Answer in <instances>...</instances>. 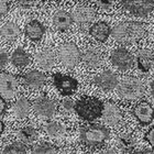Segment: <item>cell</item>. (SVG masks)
<instances>
[{
  "label": "cell",
  "mask_w": 154,
  "mask_h": 154,
  "mask_svg": "<svg viewBox=\"0 0 154 154\" xmlns=\"http://www.w3.org/2000/svg\"><path fill=\"white\" fill-rule=\"evenodd\" d=\"M111 63L119 71H129L134 64V57L132 53L125 48H118L113 50L110 55Z\"/></svg>",
  "instance_id": "cell-8"
},
{
  "label": "cell",
  "mask_w": 154,
  "mask_h": 154,
  "mask_svg": "<svg viewBox=\"0 0 154 154\" xmlns=\"http://www.w3.org/2000/svg\"><path fill=\"white\" fill-rule=\"evenodd\" d=\"M90 35L93 36L95 40L99 42H106L110 35H111V29L109 24L103 21L96 22L95 24L90 26L89 29Z\"/></svg>",
  "instance_id": "cell-16"
},
{
  "label": "cell",
  "mask_w": 154,
  "mask_h": 154,
  "mask_svg": "<svg viewBox=\"0 0 154 154\" xmlns=\"http://www.w3.org/2000/svg\"><path fill=\"white\" fill-rule=\"evenodd\" d=\"M65 125L58 121H51L45 125V131L51 138H61L65 133Z\"/></svg>",
  "instance_id": "cell-26"
},
{
  "label": "cell",
  "mask_w": 154,
  "mask_h": 154,
  "mask_svg": "<svg viewBox=\"0 0 154 154\" xmlns=\"http://www.w3.org/2000/svg\"><path fill=\"white\" fill-rule=\"evenodd\" d=\"M17 2L21 8L30 9V8L34 7L38 3V0H17Z\"/></svg>",
  "instance_id": "cell-33"
},
{
  "label": "cell",
  "mask_w": 154,
  "mask_h": 154,
  "mask_svg": "<svg viewBox=\"0 0 154 154\" xmlns=\"http://www.w3.org/2000/svg\"><path fill=\"white\" fill-rule=\"evenodd\" d=\"M31 103L26 98H20L12 105V112L17 118L24 119L30 115Z\"/></svg>",
  "instance_id": "cell-23"
},
{
  "label": "cell",
  "mask_w": 154,
  "mask_h": 154,
  "mask_svg": "<svg viewBox=\"0 0 154 154\" xmlns=\"http://www.w3.org/2000/svg\"><path fill=\"white\" fill-rule=\"evenodd\" d=\"M0 35L8 42L14 41L20 35V28L13 22H8L0 28Z\"/></svg>",
  "instance_id": "cell-24"
},
{
  "label": "cell",
  "mask_w": 154,
  "mask_h": 154,
  "mask_svg": "<svg viewBox=\"0 0 154 154\" xmlns=\"http://www.w3.org/2000/svg\"><path fill=\"white\" fill-rule=\"evenodd\" d=\"M110 132L107 127L99 123H90L80 129V140L89 146L101 145L109 139Z\"/></svg>",
  "instance_id": "cell-3"
},
{
  "label": "cell",
  "mask_w": 154,
  "mask_h": 154,
  "mask_svg": "<svg viewBox=\"0 0 154 154\" xmlns=\"http://www.w3.org/2000/svg\"><path fill=\"white\" fill-rule=\"evenodd\" d=\"M9 63V54L6 50H0V71L6 67Z\"/></svg>",
  "instance_id": "cell-32"
},
{
  "label": "cell",
  "mask_w": 154,
  "mask_h": 154,
  "mask_svg": "<svg viewBox=\"0 0 154 154\" xmlns=\"http://www.w3.org/2000/svg\"><path fill=\"white\" fill-rule=\"evenodd\" d=\"M94 83L98 88L103 89V91H109L115 89L118 86L119 78L116 73L112 71H103V73L98 74L94 78Z\"/></svg>",
  "instance_id": "cell-12"
},
{
  "label": "cell",
  "mask_w": 154,
  "mask_h": 154,
  "mask_svg": "<svg viewBox=\"0 0 154 154\" xmlns=\"http://www.w3.org/2000/svg\"><path fill=\"white\" fill-rule=\"evenodd\" d=\"M154 64V56L150 50H140L137 54V65L142 73H148Z\"/></svg>",
  "instance_id": "cell-18"
},
{
  "label": "cell",
  "mask_w": 154,
  "mask_h": 154,
  "mask_svg": "<svg viewBox=\"0 0 154 154\" xmlns=\"http://www.w3.org/2000/svg\"><path fill=\"white\" fill-rule=\"evenodd\" d=\"M58 58L65 67L72 69L78 64V62L82 58V54L78 46L75 43L68 42V43H64L58 48Z\"/></svg>",
  "instance_id": "cell-5"
},
{
  "label": "cell",
  "mask_w": 154,
  "mask_h": 154,
  "mask_svg": "<svg viewBox=\"0 0 154 154\" xmlns=\"http://www.w3.org/2000/svg\"><path fill=\"white\" fill-rule=\"evenodd\" d=\"M6 109H7L6 100H5V98H3V97L0 95V116H2L3 113H5Z\"/></svg>",
  "instance_id": "cell-36"
},
{
  "label": "cell",
  "mask_w": 154,
  "mask_h": 154,
  "mask_svg": "<svg viewBox=\"0 0 154 154\" xmlns=\"http://www.w3.org/2000/svg\"><path fill=\"white\" fill-rule=\"evenodd\" d=\"M26 35L33 42L40 41L45 33V26L38 20H32L26 26Z\"/></svg>",
  "instance_id": "cell-17"
},
{
  "label": "cell",
  "mask_w": 154,
  "mask_h": 154,
  "mask_svg": "<svg viewBox=\"0 0 154 154\" xmlns=\"http://www.w3.org/2000/svg\"><path fill=\"white\" fill-rule=\"evenodd\" d=\"M45 83H46L45 74L40 71H36V69L30 71L23 75V84L29 89H40L44 86Z\"/></svg>",
  "instance_id": "cell-14"
},
{
  "label": "cell",
  "mask_w": 154,
  "mask_h": 154,
  "mask_svg": "<svg viewBox=\"0 0 154 154\" xmlns=\"http://www.w3.org/2000/svg\"><path fill=\"white\" fill-rule=\"evenodd\" d=\"M118 146L122 152H131L135 146V140L131 133H123L118 138Z\"/></svg>",
  "instance_id": "cell-25"
},
{
  "label": "cell",
  "mask_w": 154,
  "mask_h": 154,
  "mask_svg": "<svg viewBox=\"0 0 154 154\" xmlns=\"http://www.w3.org/2000/svg\"><path fill=\"white\" fill-rule=\"evenodd\" d=\"M73 22H74L73 16L63 10L55 12V14L53 16V24L60 31H66L67 29H69Z\"/></svg>",
  "instance_id": "cell-20"
},
{
  "label": "cell",
  "mask_w": 154,
  "mask_h": 154,
  "mask_svg": "<svg viewBox=\"0 0 154 154\" xmlns=\"http://www.w3.org/2000/svg\"><path fill=\"white\" fill-rule=\"evenodd\" d=\"M32 153L35 154H51V153H57V148L54 144H52L50 142H42L38 143L32 149Z\"/></svg>",
  "instance_id": "cell-28"
},
{
  "label": "cell",
  "mask_w": 154,
  "mask_h": 154,
  "mask_svg": "<svg viewBox=\"0 0 154 154\" xmlns=\"http://www.w3.org/2000/svg\"><path fill=\"white\" fill-rule=\"evenodd\" d=\"M103 103L93 96H83L75 103V112L86 121H94L103 116Z\"/></svg>",
  "instance_id": "cell-2"
},
{
  "label": "cell",
  "mask_w": 154,
  "mask_h": 154,
  "mask_svg": "<svg viewBox=\"0 0 154 154\" xmlns=\"http://www.w3.org/2000/svg\"><path fill=\"white\" fill-rule=\"evenodd\" d=\"M95 2L99 9L105 10V11L111 10L113 7V0H95Z\"/></svg>",
  "instance_id": "cell-30"
},
{
  "label": "cell",
  "mask_w": 154,
  "mask_h": 154,
  "mask_svg": "<svg viewBox=\"0 0 154 154\" xmlns=\"http://www.w3.org/2000/svg\"><path fill=\"white\" fill-rule=\"evenodd\" d=\"M111 35L118 43H137L146 36V28L139 21H125L111 30Z\"/></svg>",
  "instance_id": "cell-1"
},
{
  "label": "cell",
  "mask_w": 154,
  "mask_h": 154,
  "mask_svg": "<svg viewBox=\"0 0 154 154\" xmlns=\"http://www.w3.org/2000/svg\"><path fill=\"white\" fill-rule=\"evenodd\" d=\"M19 137L23 143H33L38 139V131L33 127H24L20 130Z\"/></svg>",
  "instance_id": "cell-27"
},
{
  "label": "cell",
  "mask_w": 154,
  "mask_h": 154,
  "mask_svg": "<svg viewBox=\"0 0 154 154\" xmlns=\"http://www.w3.org/2000/svg\"><path fill=\"white\" fill-rule=\"evenodd\" d=\"M82 60L88 67L97 68L103 63V55L97 48H90L84 52V54L82 55Z\"/></svg>",
  "instance_id": "cell-19"
},
{
  "label": "cell",
  "mask_w": 154,
  "mask_h": 154,
  "mask_svg": "<svg viewBox=\"0 0 154 154\" xmlns=\"http://www.w3.org/2000/svg\"><path fill=\"white\" fill-rule=\"evenodd\" d=\"M10 9V1L9 0H0V17H3L5 14L9 12Z\"/></svg>",
  "instance_id": "cell-35"
},
{
  "label": "cell",
  "mask_w": 154,
  "mask_h": 154,
  "mask_svg": "<svg viewBox=\"0 0 154 154\" xmlns=\"http://www.w3.org/2000/svg\"><path fill=\"white\" fill-rule=\"evenodd\" d=\"M122 8L137 17H148L154 10V0H122Z\"/></svg>",
  "instance_id": "cell-6"
},
{
  "label": "cell",
  "mask_w": 154,
  "mask_h": 154,
  "mask_svg": "<svg viewBox=\"0 0 154 154\" xmlns=\"http://www.w3.org/2000/svg\"><path fill=\"white\" fill-rule=\"evenodd\" d=\"M150 89H151V95L152 97H153V99H154V79L151 82V84H150Z\"/></svg>",
  "instance_id": "cell-37"
},
{
  "label": "cell",
  "mask_w": 154,
  "mask_h": 154,
  "mask_svg": "<svg viewBox=\"0 0 154 154\" xmlns=\"http://www.w3.org/2000/svg\"><path fill=\"white\" fill-rule=\"evenodd\" d=\"M3 154H24L26 153V146L21 142H13L3 149Z\"/></svg>",
  "instance_id": "cell-29"
},
{
  "label": "cell",
  "mask_w": 154,
  "mask_h": 154,
  "mask_svg": "<svg viewBox=\"0 0 154 154\" xmlns=\"http://www.w3.org/2000/svg\"><path fill=\"white\" fill-rule=\"evenodd\" d=\"M52 79L54 84L55 88L58 90V93L62 96L68 97L76 93L78 88V82L76 78L69 76V75H64L61 73H55L52 75Z\"/></svg>",
  "instance_id": "cell-7"
},
{
  "label": "cell",
  "mask_w": 154,
  "mask_h": 154,
  "mask_svg": "<svg viewBox=\"0 0 154 154\" xmlns=\"http://www.w3.org/2000/svg\"><path fill=\"white\" fill-rule=\"evenodd\" d=\"M36 63L44 71H50L55 65V55L51 50H43L36 54Z\"/></svg>",
  "instance_id": "cell-21"
},
{
  "label": "cell",
  "mask_w": 154,
  "mask_h": 154,
  "mask_svg": "<svg viewBox=\"0 0 154 154\" xmlns=\"http://www.w3.org/2000/svg\"><path fill=\"white\" fill-rule=\"evenodd\" d=\"M72 16H73L74 22H76L79 26H85L95 19L96 13L90 7H78L74 10Z\"/></svg>",
  "instance_id": "cell-15"
},
{
  "label": "cell",
  "mask_w": 154,
  "mask_h": 154,
  "mask_svg": "<svg viewBox=\"0 0 154 154\" xmlns=\"http://www.w3.org/2000/svg\"><path fill=\"white\" fill-rule=\"evenodd\" d=\"M103 120L110 125H117L122 120V111L113 101L109 100L103 103Z\"/></svg>",
  "instance_id": "cell-13"
},
{
  "label": "cell",
  "mask_w": 154,
  "mask_h": 154,
  "mask_svg": "<svg viewBox=\"0 0 154 154\" xmlns=\"http://www.w3.org/2000/svg\"><path fill=\"white\" fill-rule=\"evenodd\" d=\"M35 113L43 118H52L57 111V103L48 97H38L33 103Z\"/></svg>",
  "instance_id": "cell-10"
},
{
  "label": "cell",
  "mask_w": 154,
  "mask_h": 154,
  "mask_svg": "<svg viewBox=\"0 0 154 154\" xmlns=\"http://www.w3.org/2000/svg\"><path fill=\"white\" fill-rule=\"evenodd\" d=\"M19 86V82L14 75L10 73L0 74V94L3 98H12L16 95Z\"/></svg>",
  "instance_id": "cell-11"
},
{
  "label": "cell",
  "mask_w": 154,
  "mask_h": 154,
  "mask_svg": "<svg viewBox=\"0 0 154 154\" xmlns=\"http://www.w3.org/2000/svg\"><path fill=\"white\" fill-rule=\"evenodd\" d=\"M62 107H63V109L68 113L75 111V103L72 99H68V98L62 101Z\"/></svg>",
  "instance_id": "cell-31"
},
{
  "label": "cell",
  "mask_w": 154,
  "mask_h": 154,
  "mask_svg": "<svg viewBox=\"0 0 154 154\" xmlns=\"http://www.w3.org/2000/svg\"><path fill=\"white\" fill-rule=\"evenodd\" d=\"M3 130H5V125H3V122L0 120V135L2 134Z\"/></svg>",
  "instance_id": "cell-38"
},
{
  "label": "cell",
  "mask_w": 154,
  "mask_h": 154,
  "mask_svg": "<svg viewBox=\"0 0 154 154\" xmlns=\"http://www.w3.org/2000/svg\"><path fill=\"white\" fill-rule=\"evenodd\" d=\"M144 140L154 149V125L153 127H151V128L149 129L148 132L144 134Z\"/></svg>",
  "instance_id": "cell-34"
},
{
  "label": "cell",
  "mask_w": 154,
  "mask_h": 154,
  "mask_svg": "<svg viewBox=\"0 0 154 154\" xmlns=\"http://www.w3.org/2000/svg\"><path fill=\"white\" fill-rule=\"evenodd\" d=\"M117 87L119 96L127 100L139 99L144 94V86L141 80L132 76L125 77L119 82Z\"/></svg>",
  "instance_id": "cell-4"
},
{
  "label": "cell",
  "mask_w": 154,
  "mask_h": 154,
  "mask_svg": "<svg viewBox=\"0 0 154 154\" xmlns=\"http://www.w3.org/2000/svg\"><path fill=\"white\" fill-rule=\"evenodd\" d=\"M10 62L12 63L13 66L16 67H26L31 63V56L26 51H24L23 48H16L13 53L11 54L10 57Z\"/></svg>",
  "instance_id": "cell-22"
},
{
  "label": "cell",
  "mask_w": 154,
  "mask_h": 154,
  "mask_svg": "<svg viewBox=\"0 0 154 154\" xmlns=\"http://www.w3.org/2000/svg\"><path fill=\"white\" fill-rule=\"evenodd\" d=\"M132 113L141 125H148L154 120V108L146 100H142L133 107Z\"/></svg>",
  "instance_id": "cell-9"
}]
</instances>
